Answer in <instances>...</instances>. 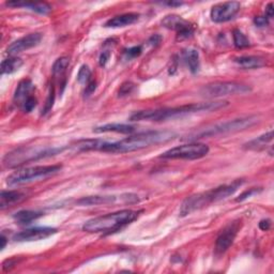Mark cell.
Returning <instances> with one entry per match:
<instances>
[{"mask_svg": "<svg viewBox=\"0 0 274 274\" xmlns=\"http://www.w3.org/2000/svg\"><path fill=\"white\" fill-rule=\"evenodd\" d=\"M176 137L175 132L171 131H147L141 132L134 135H131L127 138L109 143L104 140L102 152H111V154H127L155 146L158 144L166 143Z\"/></svg>", "mask_w": 274, "mask_h": 274, "instance_id": "cell-1", "label": "cell"}, {"mask_svg": "<svg viewBox=\"0 0 274 274\" xmlns=\"http://www.w3.org/2000/svg\"><path fill=\"white\" fill-rule=\"evenodd\" d=\"M228 103L224 101L208 103H194L190 105H182L177 107H164L158 109L139 110L130 117L131 121H164L168 119H175L187 115L200 113V111L217 110L227 106Z\"/></svg>", "mask_w": 274, "mask_h": 274, "instance_id": "cell-2", "label": "cell"}, {"mask_svg": "<svg viewBox=\"0 0 274 274\" xmlns=\"http://www.w3.org/2000/svg\"><path fill=\"white\" fill-rule=\"evenodd\" d=\"M240 187V181L236 180L230 185H224L207 192L199 193V194L192 195L182 202L180 207V217H187L193 212L209 206L212 202L225 199L232 195Z\"/></svg>", "mask_w": 274, "mask_h": 274, "instance_id": "cell-3", "label": "cell"}, {"mask_svg": "<svg viewBox=\"0 0 274 274\" xmlns=\"http://www.w3.org/2000/svg\"><path fill=\"white\" fill-rule=\"evenodd\" d=\"M138 215L139 211L129 209L117 211L114 213H108V215L101 216L87 221L83 226V230L90 233H110L129 225L130 223L135 221L138 218Z\"/></svg>", "mask_w": 274, "mask_h": 274, "instance_id": "cell-4", "label": "cell"}, {"mask_svg": "<svg viewBox=\"0 0 274 274\" xmlns=\"http://www.w3.org/2000/svg\"><path fill=\"white\" fill-rule=\"evenodd\" d=\"M65 150L62 148H19L9 152L4 158V164L8 168L21 166L29 162L56 156Z\"/></svg>", "mask_w": 274, "mask_h": 274, "instance_id": "cell-5", "label": "cell"}, {"mask_svg": "<svg viewBox=\"0 0 274 274\" xmlns=\"http://www.w3.org/2000/svg\"><path fill=\"white\" fill-rule=\"evenodd\" d=\"M63 165H44V166H34L17 169L12 172L7 178V185L9 186H19L33 182L39 179H45L47 177L54 176L62 170Z\"/></svg>", "mask_w": 274, "mask_h": 274, "instance_id": "cell-6", "label": "cell"}, {"mask_svg": "<svg viewBox=\"0 0 274 274\" xmlns=\"http://www.w3.org/2000/svg\"><path fill=\"white\" fill-rule=\"evenodd\" d=\"M258 123V118L256 116H249L245 118L233 119L224 124L217 125L212 128H208L205 131L198 132L197 134L194 135L193 138H200V137H208V136H216L221 134H227V133H235V132L247 130L254 125Z\"/></svg>", "mask_w": 274, "mask_h": 274, "instance_id": "cell-7", "label": "cell"}, {"mask_svg": "<svg viewBox=\"0 0 274 274\" xmlns=\"http://www.w3.org/2000/svg\"><path fill=\"white\" fill-rule=\"evenodd\" d=\"M252 89L250 86L236 82H217L202 87L200 94L206 98H221L227 96L246 95Z\"/></svg>", "mask_w": 274, "mask_h": 274, "instance_id": "cell-8", "label": "cell"}, {"mask_svg": "<svg viewBox=\"0 0 274 274\" xmlns=\"http://www.w3.org/2000/svg\"><path fill=\"white\" fill-rule=\"evenodd\" d=\"M209 147L202 143L186 144L171 148L160 156L161 159L170 160H198L206 157L209 154Z\"/></svg>", "mask_w": 274, "mask_h": 274, "instance_id": "cell-9", "label": "cell"}, {"mask_svg": "<svg viewBox=\"0 0 274 274\" xmlns=\"http://www.w3.org/2000/svg\"><path fill=\"white\" fill-rule=\"evenodd\" d=\"M241 5L238 2H228L213 6L210 17L215 23H225L235 17L240 11Z\"/></svg>", "mask_w": 274, "mask_h": 274, "instance_id": "cell-10", "label": "cell"}, {"mask_svg": "<svg viewBox=\"0 0 274 274\" xmlns=\"http://www.w3.org/2000/svg\"><path fill=\"white\" fill-rule=\"evenodd\" d=\"M162 25L168 29L177 32L178 40L189 39L193 36V34H194V28H193L190 25V23L186 21V19H184L181 16H178V15L166 16L163 21H162Z\"/></svg>", "mask_w": 274, "mask_h": 274, "instance_id": "cell-11", "label": "cell"}, {"mask_svg": "<svg viewBox=\"0 0 274 274\" xmlns=\"http://www.w3.org/2000/svg\"><path fill=\"white\" fill-rule=\"evenodd\" d=\"M42 40V35L39 33H34V34H29L21 39L16 40L12 44H10L7 48V53L10 56H15L19 53L24 52V50H27L29 48H33L39 43L41 42Z\"/></svg>", "mask_w": 274, "mask_h": 274, "instance_id": "cell-12", "label": "cell"}, {"mask_svg": "<svg viewBox=\"0 0 274 274\" xmlns=\"http://www.w3.org/2000/svg\"><path fill=\"white\" fill-rule=\"evenodd\" d=\"M57 232L56 228L52 227H36V228H29L24 231L16 233L13 237L14 241L17 242H30V241H38L50 236L55 235Z\"/></svg>", "mask_w": 274, "mask_h": 274, "instance_id": "cell-13", "label": "cell"}, {"mask_svg": "<svg viewBox=\"0 0 274 274\" xmlns=\"http://www.w3.org/2000/svg\"><path fill=\"white\" fill-rule=\"evenodd\" d=\"M240 228L239 222H233L223 230L216 242V252L217 254H224L232 245L235 240L238 230Z\"/></svg>", "mask_w": 274, "mask_h": 274, "instance_id": "cell-14", "label": "cell"}, {"mask_svg": "<svg viewBox=\"0 0 274 274\" xmlns=\"http://www.w3.org/2000/svg\"><path fill=\"white\" fill-rule=\"evenodd\" d=\"M36 90V87L34 83L30 79H23L21 83L17 85V88L14 93V102L16 105L21 106L29 100L32 97H34V91Z\"/></svg>", "mask_w": 274, "mask_h": 274, "instance_id": "cell-15", "label": "cell"}, {"mask_svg": "<svg viewBox=\"0 0 274 274\" xmlns=\"http://www.w3.org/2000/svg\"><path fill=\"white\" fill-rule=\"evenodd\" d=\"M10 8H23L39 14L46 15L52 11V7L46 3H27V2H8L6 4Z\"/></svg>", "mask_w": 274, "mask_h": 274, "instance_id": "cell-16", "label": "cell"}, {"mask_svg": "<svg viewBox=\"0 0 274 274\" xmlns=\"http://www.w3.org/2000/svg\"><path fill=\"white\" fill-rule=\"evenodd\" d=\"M138 19H139V14L137 13H125V14H121V15L108 19L104 26L106 28L127 27V26L135 24Z\"/></svg>", "mask_w": 274, "mask_h": 274, "instance_id": "cell-17", "label": "cell"}, {"mask_svg": "<svg viewBox=\"0 0 274 274\" xmlns=\"http://www.w3.org/2000/svg\"><path fill=\"white\" fill-rule=\"evenodd\" d=\"M25 198L26 195L19 191H3L0 194V208L4 210L7 207L18 204Z\"/></svg>", "mask_w": 274, "mask_h": 274, "instance_id": "cell-18", "label": "cell"}, {"mask_svg": "<svg viewBox=\"0 0 274 274\" xmlns=\"http://www.w3.org/2000/svg\"><path fill=\"white\" fill-rule=\"evenodd\" d=\"M95 133H108V132H114V133L120 134H133L135 132V128L124 125V124H108L101 127H97L94 129Z\"/></svg>", "mask_w": 274, "mask_h": 274, "instance_id": "cell-19", "label": "cell"}, {"mask_svg": "<svg viewBox=\"0 0 274 274\" xmlns=\"http://www.w3.org/2000/svg\"><path fill=\"white\" fill-rule=\"evenodd\" d=\"M273 140V131L270 130L266 134L260 135L259 137L253 139L249 143L243 145V149L246 150H252V151H260L266 149L267 145L270 144Z\"/></svg>", "mask_w": 274, "mask_h": 274, "instance_id": "cell-20", "label": "cell"}, {"mask_svg": "<svg viewBox=\"0 0 274 274\" xmlns=\"http://www.w3.org/2000/svg\"><path fill=\"white\" fill-rule=\"evenodd\" d=\"M235 63L242 69H259L265 66V62L260 57L256 56H240L235 58Z\"/></svg>", "mask_w": 274, "mask_h": 274, "instance_id": "cell-21", "label": "cell"}, {"mask_svg": "<svg viewBox=\"0 0 274 274\" xmlns=\"http://www.w3.org/2000/svg\"><path fill=\"white\" fill-rule=\"evenodd\" d=\"M184 59L189 67V70L193 74H196L199 68H200V62H199V54L196 49H187L184 53Z\"/></svg>", "mask_w": 274, "mask_h": 274, "instance_id": "cell-22", "label": "cell"}, {"mask_svg": "<svg viewBox=\"0 0 274 274\" xmlns=\"http://www.w3.org/2000/svg\"><path fill=\"white\" fill-rule=\"evenodd\" d=\"M43 216L42 212L34 211V210H22L16 212L13 216V219L19 223V224H30V223L36 221L37 219Z\"/></svg>", "mask_w": 274, "mask_h": 274, "instance_id": "cell-23", "label": "cell"}, {"mask_svg": "<svg viewBox=\"0 0 274 274\" xmlns=\"http://www.w3.org/2000/svg\"><path fill=\"white\" fill-rule=\"evenodd\" d=\"M116 200L115 196H88L77 200L80 206H97L102 204H110Z\"/></svg>", "mask_w": 274, "mask_h": 274, "instance_id": "cell-24", "label": "cell"}, {"mask_svg": "<svg viewBox=\"0 0 274 274\" xmlns=\"http://www.w3.org/2000/svg\"><path fill=\"white\" fill-rule=\"evenodd\" d=\"M23 66V60L17 57H10L2 63V74H12Z\"/></svg>", "mask_w": 274, "mask_h": 274, "instance_id": "cell-25", "label": "cell"}, {"mask_svg": "<svg viewBox=\"0 0 274 274\" xmlns=\"http://www.w3.org/2000/svg\"><path fill=\"white\" fill-rule=\"evenodd\" d=\"M232 39H233V44H235L237 48H246L250 46V40L239 29L233 30Z\"/></svg>", "mask_w": 274, "mask_h": 274, "instance_id": "cell-26", "label": "cell"}, {"mask_svg": "<svg viewBox=\"0 0 274 274\" xmlns=\"http://www.w3.org/2000/svg\"><path fill=\"white\" fill-rule=\"evenodd\" d=\"M70 59L68 57H60L58 58L53 65V73L54 75H63L67 68L69 67Z\"/></svg>", "mask_w": 274, "mask_h": 274, "instance_id": "cell-27", "label": "cell"}, {"mask_svg": "<svg viewBox=\"0 0 274 274\" xmlns=\"http://www.w3.org/2000/svg\"><path fill=\"white\" fill-rule=\"evenodd\" d=\"M91 78V71L90 69L88 68V66H82L78 71L77 73V80L79 84H83V85H87Z\"/></svg>", "mask_w": 274, "mask_h": 274, "instance_id": "cell-28", "label": "cell"}, {"mask_svg": "<svg viewBox=\"0 0 274 274\" xmlns=\"http://www.w3.org/2000/svg\"><path fill=\"white\" fill-rule=\"evenodd\" d=\"M54 101H55V89L54 87H50V91L48 94V97H47V100H46V103H45V106L44 108L42 109V115H45L47 114L48 111L52 109L53 105H54Z\"/></svg>", "mask_w": 274, "mask_h": 274, "instance_id": "cell-29", "label": "cell"}, {"mask_svg": "<svg viewBox=\"0 0 274 274\" xmlns=\"http://www.w3.org/2000/svg\"><path fill=\"white\" fill-rule=\"evenodd\" d=\"M37 104H38V100L34 96L26 101V102L21 106V109L24 111V113H32V111L36 108Z\"/></svg>", "mask_w": 274, "mask_h": 274, "instance_id": "cell-30", "label": "cell"}, {"mask_svg": "<svg viewBox=\"0 0 274 274\" xmlns=\"http://www.w3.org/2000/svg\"><path fill=\"white\" fill-rule=\"evenodd\" d=\"M134 88H135V85L133 83H131V82L124 83L123 85L120 86L118 95H119V97H127V96L132 94V91L134 90Z\"/></svg>", "mask_w": 274, "mask_h": 274, "instance_id": "cell-31", "label": "cell"}, {"mask_svg": "<svg viewBox=\"0 0 274 274\" xmlns=\"http://www.w3.org/2000/svg\"><path fill=\"white\" fill-rule=\"evenodd\" d=\"M260 190H257V189H255V188H253V189H249V190H247V191H245V192H243L242 193V194L236 199V201H238V202H241V201H243V200H246V199H248V198H250V197H252L253 195H255V194H257V193L259 192Z\"/></svg>", "mask_w": 274, "mask_h": 274, "instance_id": "cell-32", "label": "cell"}, {"mask_svg": "<svg viewBox=\"0 0 274 274\" xmlns=\"http://www.w3.org/2000/svg\"><path fill=\"white\" fill-rule=\"evenodd\" d=\"M141 52H143V48H141V46H134V47H131V48L127 49L125 54L127 55L128 58H136L141 54Z\"/></svg>", "mask_w": 274, "mask_h": 274, "instance_id": "cell-33", "label": "cell"}, {"mask_svg": "<svg viewBox=\"0 0 274 274\" xmlns=\"http://www.w3.org/2000/svg\"><path fill=\"white\" fill-rule=\"evenodd\" d=\"M254 24L257 27H266L269 24V19L266 16H256L254 18Z\"/></svg>", "mask_w": 274, "mask_h": 274, "instance_id": "cell-34", "label": "cell"}, {"mask_svg": "<svg viewBox=\"0 0 274 274\" xmlns=\"http://www.w3.org/2000/svg\"><path fill=\"white\" fill-rule=\"evenodd\" d=\"M97 88V83L95 80H90V82L86 85V89H85V97H89L90 95H93L95 93V90Z\"/></svg>", "mask_w": 274, "mask_h": 274, "instance_id": "cell-35", "label": "cell"}, {"mask_svg": "<svg viewBox=\"0 0 274 274\" xmlns=\"http://www.w3.org/2000/svg\"><path fill=\"white\" fill-rule=\"evenodd\" d=\"M109 56L110 54L108 52H103L102 54H101L100 56V59H99V64L101 67H105L107 62L109 60Z\"/></svg>", "mask_w": 274, "mask_h": 274, "instance_id": "cell-36", "label": "cell"}, {"mask_svg": "<svg viewBox=\"0 0 274 274\" xmlns=\"http://www.w3.org/2000/svg\"><path fill=\"white\" fill-rule=\"evenodd\" d=\"M271 227V221L270 220H261L259 222V228L262 231H267L269 230Z\"/></svg>", "mask_w": 274, "mask_h": 274, "instance_id": "cell-37", "label": "cell"}, {"mask_svg": "<svg viewBox=\"0 0 274 274\" xmlns=\"http://www.w3.org/2000/svg\"><path fill=\"white\" fill-rule=\"evenodd\" d=\"M161 41H162V38H161L160 36H158V35H155V36H152V37L149 39L148 43H149L150 45H152V46H158V45L161 43Z\"/></svg>", "mask_w": 274, "mask_h": 274, "instance_id": "cell-38", "label": "cell"}, {"mask_svg": "<svg viewBox=\"0 0 274 274\" xmlns=\"http://www.w3.org/2000/svg\"><path fill=\"white\" fill-rule=\"evenodd\" d=\"M273 15H274V8H273V4L270 3L266 7V17L269 19V18H272Z\"/></svg>", "mask_w": 274, "mask_h": 274, "instance_id": "cell-39", "label": "cell"}, {"mask_svg": "<svg viewBox=\"0 0 274 274\" xmlns=\"http://www.w3.org/2000/svg\"><path fill=\"white\" fill-rule=\"evenodd\" d=\"M163 5H166V6H168V7H180V6H182V3L168 2V3H163Z\"/></svg>", "mask_w": 274, "mask_h": 274, "instance_id": "cell-40", "label": "cell"}, {"mask_svg": "<svg viewBox=\"0 0 274 274\" xmlns=\"http://www.w3.org/2000/svg\"><path fill=\"white\" fill-rule=\"evenodd\" d=\"M6 245H7V238L3 235L2 236V250H4L6 248Z\"/></svg>", "mask_w": 274, "mask_h": 274, "instance_id": "cell-41", "label": "cell"}]
</instances>
